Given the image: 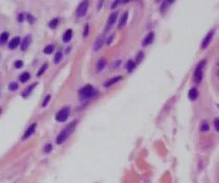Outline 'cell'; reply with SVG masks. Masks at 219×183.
Here are the masks:
<instances>
[{
	"label": "cell",
	"mask_w": 219,
	"mask_h": 183,
	"mask_svg": "<svg viewBox=\"0 0 219 183\" xmlns=\"http://www.w3.org/2000/svg\"><path fill=\"white\" fill-rule=\"evenodd\" d=\"M69 108H63L62 110H60L57 113V115H56V120H57L58 122H64L66 121L67 118H68L69 116Z\"/></svg>",
	"instance_id": "7a4b0ae2"
},
{
	"label": "cell",
	"mask_w": 219,
	"mask_h": 183,
	"mask_svg": "<svg viewBox=\"0 0 219 183\" xmlns=\"http://www.w3.org/2000/svg\"><path fill=\"white\" fill-rule=\"evenodd\" d=\"M29 79H30V75H29V73H24L20 76V81L23 82V83L27 82Z\"/></svg>",
	"instance_id": "d6986e66"
},
{
	"label": "cell",
	"mask_w": 219,
	"mask_h": 183,
	"mask_svg": "<svg viewBox=\"0 0 219 183\" xmlns=\"http://www.w3.org/2000/svg\"><path fill=\"white\" fill-rule=\"evenodd\" d=\"M47 67H48V64H47V63L42 65V68H40V69L38 70V73H37V76H38V77H40V76H42V73H44L46 72V69H47Z\"/></svg>",
	"instance_id": "4316f807"
},
{
	"label": "cell",
	"mask_w": 219,
	"mask_h": 183,
	"mask_svg": "<svg viewBox=\"0 0 219 183\" xmlns=\"http://www.w3.org/2000/svg\"><path fill=\"white\" fill-rule=\"evenodd\" d=\"M104 4V0H99V4H98V9H100L101 5Z\"/></svg>",
	"instance_id": "8d00e7d4"
},
{
	"label": "cell",
	"mask_w": 219,
	"mask_h": 183,
	"mask_svg": "<svg viewBox=\"0 0 219 183\" xmlns=\"http://www.w3.org/2000/svg\"><path fill=\"white\" fill-rule=\"evenodd\" d=\"M27 19H28V21L30 22V23H33L34 19H33V17H32L31 15H28V16H27Z\"/></svg>",
	"instance_id": "d6a6232c"
},
{
	"label": "cell",
	"mask_w": 219,
	"mask_h": 183,
	"mask_svg": "<svg viewBox=\"0 0 219 183\" xmlns=\"http://www.w3.org/2000/svg\"><path fill=\"white\" fill-rule=\"evenodd\" d=\"M88 28H89V26L86 25V27H85V32H84V36H86V35L88 34Z\"/></svg>",
	"instance_id": "836d02e7"
},
{
	"label": "cell",
	"mask_w": 219,
	"mask_h": 183,
	"mask_svg": "<svg viewBox=\"0 0 219 183\" xmlns=\"http://www.w3.org/2000/svg\"><path fill=\"white\" fill-rule=\"evenodd\" d=\"M0 113H1V109H0Z\"/></svg>",
	"instance_id": "ab89813d"
},
{
	"label": "cell",
	"mask_w": 219,
	"mask_h": 183,
	"mask_svg": "<svg viewBox=\"0 0 219 183\" xmlns=\"http://www.w3.org/2000/svg\"><path fill=\"white\" fill-rule=\"evenodd\" d=\"M142 57H143V53H140L139 54V56H137V63L142 60Z\"/></svg>",
	"instance_id": "e575fe53"
},
{
	"label": "cell",
	"mask_w": 219,
	"mask_h": 183,
	"mask_svg": "<svg viewBox=\"0 0 219 183\" xmlns=\"http://www.w3.org/2000/svg\"><path fill=\"white\" fill-rule=\"evenodd\" d=\"M120 80H121V77H115V78L111 79V80L107 81L104 83V87H110V86L114 85L115 83H118V82L120 81Z\"/></svg>",
	"instance_id": "5bb4252c"
},
{
	"label": "cell",
	"mask_w": 219,
	"mask_h": 183,
	"mask_svg": "<svg viewBox=\"0 0 219 183\" xmlns=\"http://www.w3.org/2000/svg\"><path fill=\"white\" fill-rule=\"evenodd\" d=\"M120 3H121V0H115V2L113 3L112 7H113V9H115V7H117Z\"/></svg>",
	"instance_id": "4dcf8cb0"
},
{
	"label": "cell",
	"mask_w": 219,
	"mask_h": 183,
	"mask_svg": "<svg viewBox=\"0 0 219 183\" xmlns=\"http://www.w3.org/2000/svg\"><path fill=\"white\" fill-rule=\"evenodd\" d=\"M205 63H206V61H205V60H204V61H202L201 63L197 65L195 72H194L193 78H194V81H195V83H199V82L202 81V79H203V68H204Z\"/></svg>",
	"instance_id": "3957f363"
},
{
	"label": "cell",
	"mask_w": 219,
	"mask_h": 183,
	"mask_svg": "<svg viewBox=\"0 0 219 183\" xmlns=\"http://www.w3.org/2000/svg\"><path fill=\"white\" fill-rule=\"evenodd\" d=\"M20 43H21L20 37H15V39H13L9 42V49H12V50H13V49H16L19 45H20Z\"/></svg>",
	"instance_id": "7c38bea8"
},
{
	"label": "cell",
	"mask_w": 219,
	"mask_h": 183,
	"mask_svg": "<svg viewBox=\"0 0 219 183\" xmlns=\"http://www.w3.org/2000/svg\"><path fill=\"white\" fill-rule=\"evenodd\" d=\"M213 34H214V30H211L209 33L206 35V37H205L204 40H203V43H202V48L203 49H206L208 46H209L211 39H212V37H213Z\"/></svg>",
	"instance_id": "8992f818"
},
{
	"label": "cell",
	"mask_w": 219,
	"mask_h": 183,
	"mask_svg": "<svg viewBox=\"0 0 219 183\" xmlns=\"http://www.w3.org/2000/svg\"><path fill=\"white\" fill-rule=\"evenodd\" d=\"M7 39H9V33L7 32H3L0 35V45H4L7 42Z\"/></svg>",
	"instance_id": "e0dca14e"
},
{
	"label": "cell",
	"mask_w": 219,
	"mask_h": 183,
	"mask_svg": "<svg viewBox=\"0 0 219 183\" xmlns=\"http://www.w3.org/2000/svg\"><path fill=\"white\" fill-rule=\"evenodd\" d=\"M105 64H107V60H105L104 58L99 59L98 62H97V70L99 72V70L104 69V66H105Z\"/></svg>",
	"instance_id": "2e32d148"
},
{
	"label": "cell",
	"mask_w": 219,
	"mask_h": 183,
	"mask_svg": "<svg viewBox=\"0 0 219 183\" xmlns=\"http://www.w3.org/2000/svg\"><path fill=\"white\" fill-rule=\"evenodd\" d=\"M61 59H62V52L59 51V52H57V53H56L55 59H54V62H55V63H59V62L61 61Z\"/></svg>",
	"instance_id": "603a6c76"
},
{
	"label": "cell",
	"mask_w": 219,
	"mask_h": 183,
	"mask_svg": "<svg viewBox=\"0 0 219 183\" xmlns=\"http://www.w3.org/2000/svg\"><path fill=\"white\" fill-rule=\"evenodd\" d=\"M136 67V63H134L133 61H131V60H129L128 62H127V64H126V69L128 70V72H131L133 68Z\"/></svg>",
	"instance_id": "44dd1931"
},
{
	"label": "cell",
	"mask_w": 219,
	"mask_h": 183,
	"mask_svg": "<svg viewBox=\"0 0 219 183\" xmlns=\"http://www.w3.org/2000/svg\"><path fill=\"white\" fill-rule=\"evenodd\" d=\"M88 6H89V0H84L83 2H81L80 5L78 6L77 15L79 16V17H83V16L87 13Z\"/></svg>",
	"instance_id": "277c9868"
},
{
	"label": "cell",
	"mask_w": 219,
	"mask_h": 183,
	"mask_svg": "<svg viewBox=\"0 0 219 183\" xmlns=\"http://www.w3.org/2000/svg\"><path fill=\"white\" fill-rule=\"evenodd\" d=\"M132 0H121V3H127V2H130Z\"/></svg>",
	"instance_id": "74e56055"
},
{
	"label": "cell",
	"mask_w": 219,
	"mask_h": 183,
	"mask_svg": "<svg viewBox=\"0 0 219 183\" xmlns=\"http://www.w3.org/2000/svg\"><path fill=\"white\" fill-rule=\"evenodd\" d=\"M18 84L17 83H15V82H13V83H10L9 84V89L10 90V91H16V90L18 89Z\"/></svg>",
	"instance_id": "484cf974"
},
{
	"label": "cell",
	"mask_w": 219,
	"mask_h": 183,
	"mask_svg": "<svg viewBox=\"0 0 219 183\" xmlns=\"http://www.w3.org/2000/svg\"><path fill=\"white\" fill-rule=\"evenodd\" d=\"M24 17V16L23 15H19V18H18V20H19V22H22L23 21V18Z\"/></svg>",
	"instance_id": "d590c367"
},
{
	"label": "cell",
	"mask_w": 219,
	"mask_h": 183,
	"mask_svg": "<svg viewBox=\"0 0 219 183\" xmlns=\"http://www.w3.org/2000/svg\"><path fill=\"white\" fill-rule=\"evenodd\" d=\"M153 39H154V33H153V32H150V33L144 39V40H143L142 45L144 46V47H146V46L150 45V43L153 42Z\"/></svg>",
	"instance_id": "30bf717a"
},
{
	"label": "cell",
	"mask_w": 219,
	"mask_h": 183,
	"mask_svg": "<svg viewBox=\"0 0 219 183\" xmlns=\"http://www.w3.org/2000/svg\"><path fill=\"white\" fill-rule=\"evenodd\" d=\"M117 17H118V13H114L110 16V18L108 19V22H107V30L110 29L111 27L114 25V23L116 22V20H117Z\"/></svg>",
	"instance_id": "52a82bcc"
},
{
	"label": "cell",
	"mask_w": 219,
	"mask_h": 183,
	"mask_svg": "<svg viewBox=\"0 0 219 183\" xmlns=\"http://www.w3.org/2000/svg\"><path fill=\"white\" fill-rule=\"evenodd\" d=\"M188 96L191 100H194V99H196L197 96H199V92H197V90L195 88H192V89H190V91H189Z\"/></svg>",
	"instance_id": "9a60e30c"
},
{
	"label": "cell",
	"mask_w": 219,
	"mask_h": 183,
	"mask_svg": "<svg viewBox=\"0 0 219 183\" xmlns=\"http://www.w3.org/2000/svg\"><path fill=\"white\" fill-rule=\"evenodd\" d=\"M35 128H36V123H33L31 126H29L28 129H27L25 132V133H24V136L22 138L23 140H26V139H28L31 135H33V133L35 132Z\"/></svg>",
	"instance_id": "ba28073f"
},
{
	"label": "cell",
	"mask_w": 219,
	"mask_h": 183,
	"mask_svg": "<svg viewBox=\"0 0 219 183\" xmlns=\"http://www.w3.org/2000/svg\"><path fill=\"white\" fill-rule=\"evenodd\" d=\"M175 0H167V2H169V3H172V2H174Z\"/></svg>",
	"instance_id": "f35d334b"
},
{
	"label": "cell",
	"mask_w": 219,
	"mask_h": 183,
	"mask_svg": "<svg viewBox=\"0 0 219 183\" xmlns=\"http://www.w3.org/2000/svg\"><path fill=\"white\" fill-rule=\"evenodd\" d=\"M35 86H36V83H34L33 85H30V86L28 87V88H26V89H25V91H24V92H23V94H22L23 96H24V97L28 96V95L31 93V91H32V90H33V88H34Z\"/></svg>",
	"instance_id": "ac0fdd59"
},
{
	"label": "cell",
	"mask_w": 219,
	"mask_h": 183,
	"mask_svg": "<svg viewBox=\"0 0 219 183\" xmlns=\"http://www.w3.org/2000/svg\"><path fill=\"white\" fill-rule=\"evenodd\" d=\"M52 148H53L52 145H51V144H47V145L45 146V148H44V149H45L44 151L46 152V153H49V152H50L51 150H52Z\"/></svg>",
	"instance_id": "83f0119b"
},
{
	"label": "cell",
	"mask_w": 219,
	"mask_h": 183,
	"mask_svg": "<svg viewBox=\"0 0 219 183\" xmlns=\"http://www.w3.org/2000/svg\"><path fill=\"white\" fill-rule=\"evenodd\" d=\"M31 43V36L30 35H27L25 39H23L22 43H21V49H22V51H26L27 49H28L29 45H30Z\"/></svg>",
	"instance_id": "9c48e42d"
},
{
	"label": "cell",
	"mask_w": 219,
	"mask_h": 183,
	"mask_svg": "<svg viewBox=\"0 0 219 183\" xmlns=\"http://www.w3.org/2000/svg\"><path fill=\"white\" fill-rule=\"evenodd\" d=\"M50 98H51V95H47V96L45 97L44 102H42V106H46L48 105V103L50 102Z\"/></svg>",
	"instance_id": "f1b7e54d"
},
{
	"label": "cell",
	"mask_w": 219,
	"mask_h": 183,
	"mask_svg": "<svg viewBox=\"0 0 219 183\" xmlns=\"http://www.w3.org/2000/svg\"><path fill=\"white\" fill-rule=\"evenodd\" d=\"M15 66L17 68H21L23 66V61H21V60H18V61L15 62Z\"/></svg>",
	"instance_id": "f546056e"
},
{
	"label": "cell",
	"mask_w": 219,
	"mask_h": 183,
	"mask_svg": "<svg viewBox=\"0 0 219 183\" xmlns=\"http://www.w3.org/2000/svg\"><path fill=\"white\" fill-rule=\"evenodd\" d=\"M127 17H128V13L125 12L123 13L122 18H121V21H120V27H123L124 25L126 24V21H127Z\"/></svg>",
	"instance_id": "ffe728a7"
},
{
	"label": "cell",
	"mask_w": 219,
	"mask_h": 183,
	"mask_svg": "<svg viewBox=\"0 0 219 183\" xmlns=\"http://www.w3.org/2000/svg\"><path fill=\"white\" fill-rule=\"evenodd\" d=\"M58 23H59L58 19H54V20H52V21L50 22V23H49V27H50V28H52V29H55L56 27H57Z\"/></svg>",
	"instance_id": "7402d4cb"
},
{
	"label": "cell",
	"mask_w": 219,
	"mask_h": 183,
	"mask_svg": "<svg viewBox=\"0 0 219 183\" xmlns=\"http://www.w3.org/2000/svg\"><path fill=\"white\" fill-rule=\"evenodd\" d=\"M75 126V122H72V123H70L69 125H67V126L58 135L57 140H56V143H57V144H62V143H63V142L67 139V136H68L70 133H71L72 130H74Z\"/></svg>",
	"instance_id": "6da1fadb"
},
{
	"label": "cell",
	"mask_w": 219,
	"mask_h": 183,
	"mask_svg": "<svg viewBox=\"0 0 219 183\" xmlns=\"http://www.w3.org/2000/svg\"><path fill=\"white\" fill-rule=\"evenodd\" d=\"M104 36H99L98 39H96V42L95 43H94V50L95 51H98L99 49H100L102 46H104Z\"/></svg>",
	"instance_id": "8fae6325"
},
{
	"label": "cell",
	"mask_w": 219,
	"mask_h": 183,
	"mask_svg": "<svg viewBox=\"0 0 219 183\" xmlns=\"http://www.w3.org/2000/svg\"><path fill=\"white\" fill-rule=\"evenodd\" d=\"M53 51H54V46L53 45H49V46H47V47L45 48L44 53L45 54H51V53H53Z\"/></svg>",
	"instance_id": "cb8c5ba5"
},
{
	"label": "cell",
	"mask_w": 219,
	"mask_h": 183,
	"mask_svg": "<svg viewBox=\"0 0 219 183\" xmlns=\"http://www.w3.org/2000/svg\"><path fill=\"white\" fill-rule=\"evenodd\" d=\"M201 129H202V132H208V130L210 129L209 124H208L206 121H204L201 125Z\"/></svg>",
	"instance_id": "d4e9b609"
},
{
	"label": "cell",
	"mask_w": 219,
	"mask_h": 183,
	"mask_svg": "<svg viewBox=\"0 0 219 183\" xmlns=\"http://www.w3.org/2000/svg\"><path fill=\"white\" fill-rule=\"evenodd\" d=\"M214 125H215L216 129L219 130V120H218V118H215V120H214Z\"/></svg>",
	"instance_id": "1f68e13d"
},
{
	"label": "cell",
	"mask_w": 219,
	"mask_h": 183,
	"mask_svg": "<svg viewBox=\"0 0 219 183\" xmlns=\"http://www.w3.org/2000/svg\"><path fill=\"white\" fill-rule=\"evenodd\" d=\"M71 36H72V30L71 29H68L65 31V33L63 34V42L64 43H68L70 39H71Z\"/></svg>",
	"instance_id": "4fadbf2b"
},
{
	"label": "cell",
	"mask_w": 219,
	"mask_h": 183,
	"mask_svg": "<svg viewBox=\"0 0 219 183\" xmlns=\"http://www.w3.org/2000/svg\"><path fill=\"white\" fill-rule=\"evenodd\" d=\"M94 93V89L91 85H86L84 88L81 90V95L83 98H89L91 97Z\"/></svg>",
	"instance_id": "5b68a950"
}]
</instances>
